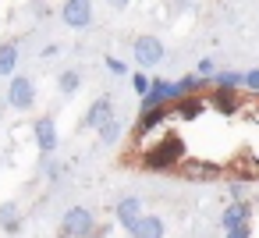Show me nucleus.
<instances>
[{"label": "nucleus", "instance_id": "obj_1", "mask_svg": "<svg viewBox=\"0 0 259 238\" xmlns=\"http://www.w3.org/2000/svg\"><path fill=\"white\" fill-rule=\"evenodd\" d=\"M181 160H185V139L178 132H167V135H160L156 142H149L142 149V167L146 171H170Z\"/></svg>", "mask_w": 259, "mask_h": 238}, {"label": "nucleus", "instance_id": "obj_2", "mask_svg": "<svg viewBox=\"0 0 259 238\" xmlns=\"http://www.w3.org/2000/svg\"><path fill=\"white\" fill-rule=\"evenodd\" d=\"M93 227H96V217H93V210H85V206H71V210L61 217V238H89Z\"/></svg>", "mask_w": 259, "mask_h": 238}, {"label": "nucleus", "instance_id": "obj_3", "mask_svg": "<svg viewBox=\"0 0 259 238\" xmlns=\"http://www.w3.org/2000/svg\"><path fill=\"white\" fill-rule=\"evenodd\" d=\"M132 57H135V64H139V71H149V68H156V64L167 57V50H163L160 36H139V39L132 43Z\"/></svg>", "mask_w": 259, "mask_h": 238}, {"label": "nucleus", "instance_id": "obj_4", "mask_svg": "<svg viewBox=\"0 0 259 238\" xmlns=\"http://www.w3.org/2000/svg\"><path fill=\"white\" fill-rule=\"evenodd\" d=\"M181 96H185V93H181L178 82H170V78H153V86H149V93L142 96L139 110H146V107H170V103L181 100Z\"/></svg>", "mask_w": 259, "mask_h": 238}, {"label": "nucleus", "instance_id": "obj_5", "mask_svg": "<svg viewBox=\"0 0 259 238\" xmlns=\"http://www.w3.org/2000/svg\"><path fill=\"white\" fill-rule=\"evenodd\" d=\"M93 0H64L61 4V22L68 25V29H89L93 25Z\"/></svg>", "mask_w": 259, "mask_h": 238}, {"label": "nucleus", "instance_id": "obj_6", "mask_svg": "<svg viewBox=\"0 0 259 238\" xmlns=\"http://www.w3.org/2000/svg\"><path fill=\"white\" fill-rule=\"evenodd\" d=\"M8 103H11L15 110H32V103H36V82H32L29 75H11Z\"/></svg>", "mask_w": 259, "mask_h": 238}, {"label": "nucleus", "instance_id": "obj_7", "mask_svg": "<svg viewBox=\"0 0 259 238\" xmlns=\"http://www.w3.org/2000/svg\"><path fill=\"white\" fill-rule=\"evenodd\" d=\"M32 139H36V146H39L43 153H54L57 142H61V135H57V121H54L50 114H39V117L32 121Z\"/></svg>", "mask_w": 259, "mask_h": 238}, {"label": "nucleus", "instance_id": "obj_8", "mask_svg": "<svg viewBox=\"0 0 259 238\" xmlns=\"http://www.w3.org/2000/svg\"><path fill=\"white\" fill-rule=\"evenodd\" d=\"M110 117H117V114H114V100H110V96H100V100L89 103V110H85V117H82V128L100 132Z\"/></svg>", "mask_w": 259, "mask_h": 238}, {"label": "nucleus", "instance_id": "obj_9", "mask_svg": "<svg viewBox=\"0 0 259 238\" xmlns=\"http://www.w3.org/2000/svg\"><path fill=\"white\" fill-rule=\"evenodd\" d=\"M167 117H170V107H146V110H139V117H135V135H139V139L153 135Z\"/></svg>", "mask_w": 259, "mask_h": 238}, {"label": "nucleus", "instance_id": "obj_10", "mask_svg": "<svg viewBox=\"0 0 259 238\" xmlns=\"http://www.w3.org/2000/svg\"><path fill=\"white\" fill-rule=\"evenodd\" d=\"M206 114V100L202 96H181L170 103V117H181V121H195Z\"/></svg>", "mask_w": 259, "mask_h": 238}, {"label": "nucleus", "instance_id": "obj_11", "mask_svg": "<svg viewBox=\"0 0 259 238\" xmlns=\"http://www.w3.org/2000/svg\"><path fill=\"white\" fill-rule=\"evenodd\" d=\"M114 217H117V224H121L124 231H132V224L142 217V199H139V195H124V199H117Z\"/></svg>", "mask_w": 259, "mask_h": 238}, {"label": "nucleus", "instance_id": "obj_12", "mask_svg": "<svg viewBox=\"0 0 259 238\" xmlns=\"http://www.w3.org/2000/svg\"><path fill=\"white\" fill-rule=\"evenodd\" d=\"M163 231H167V224H163V217H156V213H142L135 224H132V238H163Z\"/></svg>", "mask_w": 259, "mask_h": 238}, {"label": "nucleus", "instance_id": "obj_13", "mask_svg": "<svg viewBox=\"0 0 259 238\" xmlns=\"http://www.w3.org/2000/svg\"><path fill=\"white\" fill-rule=\"evenodd\" d=\"M248 220H252V203H245V199L227 203V210H224V217H220L224 231H227V227H238V224H248Z\"/></svg>", "mask_w": 259, "mask_h": 238}, {"label": "nucleus", "instance_id": "obj_14", "mask_svg": "<svg viewBox=\"0 0 259 238\" xmlns=\"http://www.w3.org/2000/svg\"><path fill=\"white\" fill-rule=\"evenodd\" d=\"M0 231H8V234H18L22 231V210H18L15 199L0 203Z\"/></svg>", "mask_w": 259, "mask_h": 238}, {"label": "nucleus", "instance_id": "obj_15", "mask_svg": "<svg viewBox=\"0 0 259 238\" xmlns=\"http://www.w3.org/2000/svg\"><path fill=\"white\" fill-rule=\"evenodd\" d=\"M213 110H220V114H238V110H241L238 89H217V93H213Z\"/></svg>", "mask_w": 259, "mask_h": 238}, {"label": "nucleus", "instance_id": "obj_16", "mask_svg": "<svg viewBox=\"0 0 259 238\" xmlns=\"http://www.w3.org/2000/svg\"><path fill=\"white\" fill-rule=\"evenodd\" d=\"M181 174H185V178H192V181H213V178L220 174V167L202 160V164H185V171H181Z\"/></svg>", "mask_w": 259, "mask_h": 238}, {"label": "nucleus", "instance_id": "obj_17", "mask_svg": "<svg viewBox=\"0 0 259 238\" xmlns=\"http://www.w3.org/2000/svg\"><path fill=\"white\" fill-rule=\"evenodd\" d=\"M18 68V43H0V75H15Z\"/></svg>", "mask_w": 259, "mask_h": 238}, {"label": "nucleus", "instance_id": "obj_18", "mask_svg": "<svg viewBox=\"0 0 259 238\" xmlns=\"http://www.w3.org/2000/svg\"><path fill=\"white\" fill-rule=\"evenodd\" d=\"M121 139H124V125H121V117H110L100 128V146H117Z\"/></svg>", "mask_w": 259, "mask_h": 238}, {"label": "nucleus", "instance_id": "obj_19", "mask_svg": "<svg viewBox=\"0 0 259 238\" xmlns=\"http://www.w3.org/2000/svg\"><path fill=\"white\" fill-rule=\"evenodd\" d=\"M213 86L217 89H241L245 86V71H231V68L227 71H217L213 75Z\"/></svg>", "mask_w": 259, "mask_h": 238}, {"label": "nucleus", "instance_id": "obj_20", "mask_svg": "<svg viewBox=\"0 0 259 238\" xmlns=\"http://www.w3.org/2000/svg\"><path fill=\"white\" fill-rule=\"evenodd\" d=\"M78 86H82V75H78L75 68L61 71V78H57V89H61L64 96H75V93H78Z\"/></svg>", "mask_w": 259, "mask_h": 238}, {"label": "nucleus", "instance_id": "obj_21", "mask_svg": "<svg viewBox=\"0 0 259 238\" xmlns=\"http://www.w3.org/2000/svg\"><path fill=\"white\" fill-rule=\"evenodd\" d=\"M178 86H181V93H185V96H199V93H202V86H209V82H206V78H199V75L192 71V75L178 78Z\"/></svg>", "mask_w": 259, "mask_h": 238}, {"label": "nucleus", "instance_id": "obj_22", "mask_svg": "<svg viewBox=\"0 0 259 238\" xmlns=\"http://www.w3.org/2000/svg\"><path fill=\"white\" fill-rule=\"evenodd\" d=\"M195 75H199V78H206V82H213V75H217V64H213V57H199V64H195Z\"/></svg>", "mask_w": 259, "mask_h": 238}, {"label": "nucleus", "instance_id": "obj_23", "mask_svg": "<svg viewBox=\"0 0 259 238\" xmlns=\"http://www.w3.org/2000/svg\"><path fill=\"white\" fill-rule=\"evenodd\" d=\"M149 86H153V78H149L146 71H135V75H132V89L139 93V100H142V96L149 93Z\"/></svg>", "mask_w": 259, "mask_h": 238}, {"label": "nucleus", "instance_id": "obj_24", "mask_svg": "<svg viewBox=\"0 0 259 238\" xmlns=\"http://www.w3.org/2000/svg\"><path fill=\"white\" fill-rule=\"evenodd\" d=\"M107 71H110V75H117V78H121V75H128V64H124V61H121V57H107Z\"/></svg>", "mask_w": 259, "mask_h": 238}, {"label": "nucleus", "instance_id": "obj_25", "mask_svg": "<svg viewBox=\"0 0 259 238\" xmlns=\"http://www.w3.org/2000/svg\"><path fill=\"white\" fill-rule=\"evenodd\" d=\"M224 238H252V224H238V227H227Z\"/></svg>", "mask_w": 259, "mask_h": 238}, {"label": "nucleus", "instance_id": "obj_26", "mask_svg": "<svg viewBox=\"0 0 259 238\" xmlns=\"http://www.w3.org/2000/svg\"><path fill=\"white\" fill-rule=\"evenodd\" d=\"M61 174H64V164H61V160H47V178H50V181H57Z\"/></svg>", "mask_w": 259, "mask_h": 238}, {"label": "nucleus", "instance_id": "obj_27", "mask_svg": "<svg viewBox=\"0 0 259 238\" xmlns=\"http://www.w3.org/2000/svg\"><path fill=\"white\" fill-rule=\"evenodd\" d=\"M245 89H252V93L259 96V68H252V71H245Z\"/></svg>", "mask_w": 259, "mask_h": 238}, {"label": "nucleus", "instance_id": "obj_28", "mask_svg": "<svg viewBox=\"0 0 259 238\" xmlns=\"http://www.w3.org/2000/svg\"><path fill=\"white\" fill-rule=\"evenodd\" d=\"M167 4H170V11H188L192 0H167Z\"/></svg>", "mask_w": 259, "mask_h": 238}, {"label": "nucleus", "instance_id": "obj_29", "mask_svg": "<svg viewBox=\"0 0 259 238\" xmlns=\"http://www.w3.org/2000/svg\"><path fill=\"white\" fill-rule=\"evenodd\" d=\"M61 54V47L57 43H50V47H43V61H50V57H57Z\"/></svg>", "mask_w": 259, "mask_h": 238}, {"label": "nucleus", "instance_id": "obj_30", "mask_svg": "<svg viewBox=\"0 0 259 238\" xmlns=\"http://www.w3.org/2000/svg\"><path fill=\"white\" fill-rule=\"evenodd\" d=\"M107 4H110V8H114V11H124V8H128V4H132V0H107Z\"/></svg>", "mask_w": 259, "mask_h": 238}]
</instances>
